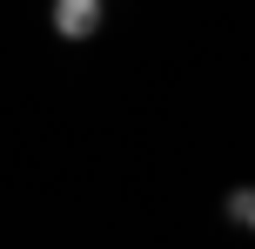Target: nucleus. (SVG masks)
Segmentation results:
<instances>
[{
    "label": "nucleus",
    "instance_id": "1",
    "mask_svg": "<svg viewBox=\"0 0 255 249\" xmlns=\"http://www.w3.org/2000/svg\"><path fill=\"white\" fill-rule=\"evenodd\" d=\"M47 20H54V34H61V40H94V34H101V20H108V7H101V0H54Z\"/></svg>",
    "mask_w": 255,
    "mask_h": 249
},
{
    "label": "nucleus",
    "instance_id": "2",
    "mask_svg": "<svg viewBox=\"0 0 255 249\" xmlns=\"http://www.w3.org/2000/svg\"><path fill=\"white\" fill-rule=\"evenodd\" d=\"M229 216H235V223H249V216H255V189H235V196H229Z\"/></svg>",
    "mask_w": 255,
    "mask_h": 249
},
{
    "label": "nucleus",
    "instance_id": "3",
    "mask_svg": "<svg viewBox=\"0 0 255 249\" xmlns=\"http://www.w3.org/2000/svg\"><path fill=\"white\" fill-rule=\"evenodd\" d=\"M249 236H255V216H249Z\"/></svg>",
    "mask_w": 255,
    "mask_h": 249
}]
</instances>
